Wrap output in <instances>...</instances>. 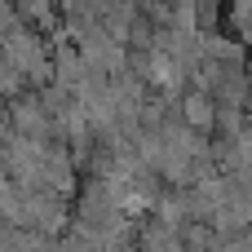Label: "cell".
Returning <instances> with one entry per match:
<instances>
[{
	"label": "cell",
	"instance_id": "6da1fadb",
	"mask_svg": "<svg viewBox=\"0 0 252 252\" xmlns=\"http://www.w3.org/2000/svg\"><path fill=\"white\" fill-rule=\"evenodd\" d=\"M177 115H182V124H186V128H195V133H213V128H217V115H221V106H217V97H213V93H204V89H190V93H182V102H177Z\"/></svg>",
	"mask_w": 252,
	"mask_h": 252
}]
</instances>
